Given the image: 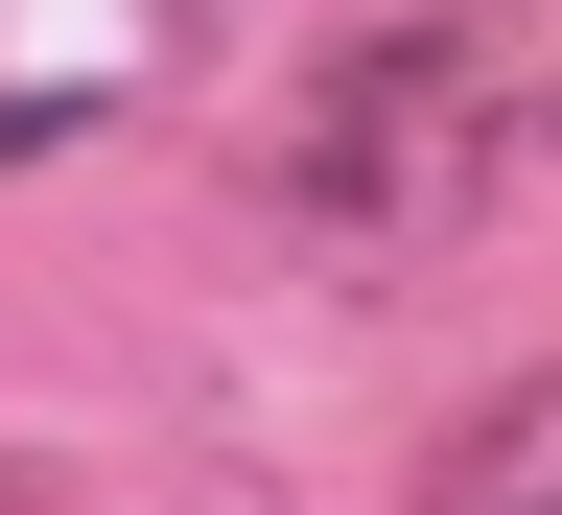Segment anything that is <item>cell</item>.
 I'll use <instances>...</instances> for the list:
<instances>
[{
	"mask_svg": "<svg viewBox=\"0 0 562 515\" xmlns=\"http://www.w3.org/2000/svg\"><path fill=\"white\" fill-rule=\"evenodd\" d=\"M516 141H539L516 0H328V47L281 70V117H258V211L305 258H446Z\"/></svg>",
	"mask_w": 562,
	"mask_h": 515,
	"instance_id": "1",
	"label": "cell"
},
{
	"mask_svg": "<svg viewBox=\"0 0 562 515\" xmlns=\"http://www.w3.org/2000/svg\"><path fill=\"white\" fill-rule=\"evenodd\" d=\"M422 492H446V515H562V376H516V399H469L446 446H422Z\"/></svg>",
	"mask_w": 562,
	"mask_h": 515,
	"instance_id": "2",
	"label": "cell"
},
{
	"mask_svg": "<svg viewBox=\"0 0 562 515\" xmlns=\"http://www.w3.org/2000/svg\"><path fill=\"white\" fill-rule=\"evenodd\" d=\"M539 141H562V70H539Z\"/></svg>",
	"mask_w": 562,
	"mask_h": 515,
	"instance_id": "3",
	"label": "cell"
}]
</instances>
